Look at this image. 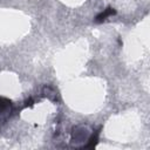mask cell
Wrapping results in <instances>:
<instances>
[{
	"label": "cell",
	"mask_w": 150,
	"mask_h": 150,
	"mask_svg": "<svg viewBox=\"0 0 150 150\" xmlns=\"http://www.w3.org/2000/svg\"><path fill=\"white\" fill-rule=\"evenodd\" d=\"M90 138V134L87 125H76L71 132V142H81L88 141Z\"/></svg>",
	"instance_id": "6da1fadb"
},
{
	"label": "cell",
	"mask_w": 150,
	"mask_h": 150,
	"mask_svg": "<svg viewBox=\"0 0 150 150\" xmlns=\"http://www.w3.org/2000/svg\"><path fill=\"white\" fill-rule=\"evenodd\" d=\"M11 101L0 98V122L5 121L11 114Z\"/></svg>",
	"instance_id": "7a4b0ae2"
},
{
	"label": "cell",
	"mask_w": 150,
	"mask_h": 150,
	"mask_svg": "<svg viewBox=\"0 0 150 150\" xmlns=\"http://www.w3.org/2000/svg\"><path fill=\"white\" fill-rule=\"evenodd\" d=\"M115 14H116V11H115L114 8H111V7H108V8H105L103 12H101L100 14H97V15H96V18H95V22L101 23V22L105 21L109 16L115 15Z\"/></svg>",
	"instance_id": "3957f363"
}]
</instances>
